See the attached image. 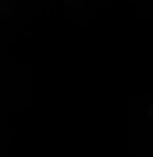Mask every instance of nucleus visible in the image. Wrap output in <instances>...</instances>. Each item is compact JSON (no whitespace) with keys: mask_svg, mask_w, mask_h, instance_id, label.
<instances>
[]
</instances>
